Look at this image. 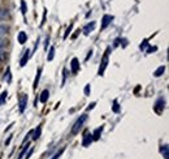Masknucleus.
I'll return each instance as SVG.
<instances>
[{
	"label": "nucleus",
	"mask_w": 169,
	"mask_h": 159,
	"mask_svg": "<svg viewBox=\"0 0 169 159\" xmlns=\"http://www.w3.org/2000/svg\"><path fill=\"white\" fill-rule=\"evenodd\" d=\"M107 65H108V51L103 56V60H102V67L99 68V72H98L99 76H103L104 74V71H105V68H107Z\"/></svg>",
	"instance_id": "obj_2"
},
{
	"label": "nucleus",
	"mask_w": 169,
	"mask_h": 159,
	"mask_svg": "<svg viewBox=\"0 0 169 159\" xmlns=\"http://www.w3.org/2000/svg\"><path fill=\"white\" fill-rule=\"evenodd\" d=\"M7 46H8V41H5V39H3V38H0V50H4Z\"/></svg>",
	"instance_id": "obj_21"
},
{
	"label": "nucleus",
	"mask_w": 169,
	"mask_h": 159,
	"mask_svg": "<svg viewBox=\"0 0 169 159\" xmlns=\"http://www.w3.org/2000/svg\"><path fill=\"white\" fill-rule=\"evenodd\" d=\"M113 111L114 112H119L120 111V106H119V103H117V101H114V103H113Z\"/></svg>",
	"instance_id": "obj_27"
},
{
	"label": "nucleus",
	"mask_w": 169,
	"mask_h": 159,
	"mask_svg": "<svg viewBox=\"0 0 169 159\" xmlns=\"http://www.w3.org/2000/svg\"><path fill=\"white\" fill-rule=\"evenodd\" d=\"M90 91H91L90 85H86V88H84V95H90Z\"/></svg>",
	"instance_id": "obj_28"
},
{
	"label": "nucleus",
	"mask_w": 169,
	"mask_h": 159,
	"mask_svg": "<svg viewBox=\"0 0 169 159\" xmlns=\"http://www.w3.org/2000/svg\"><path fill=\"white\" fill-rule=\"evenodd\" d=\"M40 73H42V68H39L38 72H37V76H35V81H34V89L38 86V82L40 80Z\"/></svg>",
	"instance_id": "obj_15"
},
{
	"label": "nucleus",
	"mask_w": 169,
	"mask_h": 159,
	"mask_svg": "<svg viewBox=\"0 0 169 159\" xmlns=\"http://www.w3.org/2000/svg\"><path fill=\"white\" fill-rule=\"evenodd\" d=\"M62 153H64V149H61V150H60V151H57L56 154L53 155V157L51 158V159H60V157H61V154H62Z\"/></svg>",
	"instance_id": "obj_23"
},
{
	"label": "nucleus",
	"mask_w": 169,
	"mask_h": 159,
	"mask_svg": "<svg viewBox=\"0 0 169 159\" xmlns=\"http://www.w3.org/2000/svg\"><path fill=\"white\" fill-rule=\"evenodd\" d=\"M70 71L72 73H77L78 71H80V61H78L77 58H73L72 59V63H70Z\"/></svg>",
	"instance_id": "obj_6"
},
{
	"label": "nucleus",
	"mask_w": 169,
	"mask_h": 159,
	"mask_svg": "<svg viewBox=\"0 0 169 159\" xmlns=\"http://www.w3.org/2000/svg\"><path fill=\"white\" fill-rule=\"evenodd\" d=\"M86 121H87V115H82L80 119L77 120V121L74 123L73 128H72V134H77V133H80V130L82 129L83 124H84Z\"/></svg>",
	"instance_id": "obj_1"
},
{
	"label": "nucleus",
	"mask_w": 169,
	"mask_h": 159,
	"mask_svg": "<svg viewBox=\"0 0 169 159\" xmlns=\"http://www.w3.org/2000/svg\"><path fill=\"white\" fill-rule=\"evenodd\" d=\"M21 9H22V14L25 16V14H26V11H28V8H26V3H25V0H21Z\"/></svg>",
	"instance_id": "obj_22"
},
{
	"label": "nucleus",
	"mask_w": 169,
	"mask_h": 159,
	"mask_svg": "<svg viewBox=\"0 0 169 159\" xmlns=\"http://www.w3.org/2000/svg\"><path fill=\"white\" fill-rule=\"evenodd\" d=\"M95 26H96V22H95V21H91V22H90V24H87V25H86V26H84V28L82 29L83 34H84V35H89L91 31H94Z\"/></svg>",
	"instance_id": "obj_4"
},
{
	"label": "nucleus",
	"mask_w": 169,
	"mask_h": 159,
	"mask_svg": "<svg viewBox=\"0 0 169 159\" xmlns=\"http://www.w3.org/2000/svg\"><path fill=\"white\" fill-rule=\"evenodd\" d=\"M102 130H103V127H100V128H98L94 133H92V138L94 140H98L99 137H100V134H102Z\"/></svg>",
	"instance_id": "obj_14"
},
{
	"label": "nucleus",
	"mask_w": 169,
	"mask_h": 159,
	"mask_svg": "<svg viewBox=\"0 0 169 159\" xmlns=\"http://www.w3.org/2000/svg\"><path fill=\"white\" fill-rule=\"evenodd\" d=\"M11 68H7V71H5V74H4V80L7 81V82H11Z\"/></svg>",
	"instance_id": "obj_17"
},
{
	"label": "nucleus",
	"mask_w": 169,
	"mask_h": 159,
	"mask_svg": "<svg viewBox=\"0 0 169 159\" xmlns=\"http://www.w3.org/2000/svg\"><path fill=\"white\" fill-rule=\"evenodd\" d=\"M94 106H95V103H91V106H89V107H87V110H91V108H94Z\"/></svg>",
	"instance_id": "obj_31"
},
{
	"label": "nucleus",
	"mask_w": 169,
	"mask_h": 159,
	"mask_svg": "<svg viewBox=\"0 0 169 159\" xmlns=\"http://www.w3.org/2000/svg\"><path fill=\"white\" fill-rule=\"evenodd\" d=\"M7 91H3L1 95H0V106H3V104L5 103V99H7Z\"/></svg>",
	"instance_id": "obj_19"
},
{
	"label": "nucleus",
	"mask_w": 169,
	"mask_h": 159,
	"mask_svg": "<svg viewBox=\"0 0 169 159\" xmlns=\"http://www.w3.org/2000/svg\"><path fill=\"white\" fill-rule=\"evenodd\" d=\"M164 71H165V67H164V65H161V67H159L158 69L155 71V77H160L163 73H164Z\"/></svg>",
	"instance_id": "obj_16"
},
{
	"label": "nucleus",
	"mask_w": 169,
	"mask_h": 159,
	"mask_svg": "<svg viewBox=\"0 0 169 159\" xmlns=\"http://www.w3.org/2000/svg\"><path fill=\"white\" fill-rule=\"evenodd\" d=\"M30 148V143H28V145H25V148L22 149V151L20 153V157H18V159H22L23 157H25V154L28 153V149Z\"/></svg>",
	"instance_id": "obj_18"
},
{
	"label": "nucleus",
	"mask_w": 169,
	"mask_h": 159,
	"mask_svg": "<svg viewBox=\"0 0 169 159\" xmlns=\"http://www.w3.org/2000/svg\"><path fill=\"white\" fill-rule=\"evenodd\" d=\"M30 55H31V51H30V50H26L25 53H23V56H22V59H21V61H20V65H21V67H25V65H26V63H28L29 59H30Z\"/></svg>",
	"instance_id": "obj_7"
},
{
	"label": "nucleus",
	"mask_w": 169,
	"mask_h": 159,
	"mask_svg": "<svg viewBox=\"0 0 169 159\" xmlns=\"http://www.w3.org/2000/svg\"><path fill=\"white\" fill-rule=\"evenodd\" d=\"M72 29H73V25H70L68 29H66V31H65V34H64V38H68V35L70 34V31H72Z\"/></svg>",
	"instance_id": "obj_26"
},
{
	"label": "nucleus",
	"mask_w": 169,
	"mask_h": 159,
	"mask_svg": "<svg viewBox=\"0 0 169 159\" xmlns=\"http://www.w3.org/2000/svg\"><path fill=\"white\" fill-rule=\"evenodd\" d=\"M33 151H34V149H30V151H29V153H26L25 158H26V159H29V158H30V155L33 154Z\"/></svg>",
	"instance_id": "obj_29"
},
{
	"label": "nucleus",
	"mask_w": 169,
	"mask_h": 159,
	"mask_svg": "<svg viewBox=\"0 0 169 159\" xmlns=\"http://www.w3.org/2000/svg\"><path fill=\"white\" fill-rule=\"evenodd\" d=\"M48 98H50V91L48 90H43L40 94V98H39V101L42 102V103H46V102L48 101Z\"/></svg>",
	"instance_id": "obj_11"
},
{
	"label": "nucleus",
	"mask_w": 169,
	"mask_h": 159,
	"mask_svg": "<svg viewBox=\"0 0 169 159\" xmlns=\"http://www.w3.org/2000/svg\"><path fill=\"white\" fill-rule=\"evenodd\" d=\"M94 141V138H92V133H87L86 136H84V138L82 141V145L83 146H90V143Z\"/></svg>",
	"instance_id": "obj_9"
},
{
	"label": "nucleus",
	"mask_w": 169,
	"mask_h": 159,
	"mask_svg": "<svg viewBox=\"0 0 169 159\" xmlns=\"http://www.w3.org/2000/svg\"><path fill=\"white\" fill-rule=\"evenodd\" d=\"M5 56H7V55H5V52H4V51H3V50H0V64H1V63L5 60Z\"/></svg>",
	"instance_id": "obj_25"
},
{
	"label": "nucleus",
	"mask_w": 169,
	"mask_h": 159,
	"mask_svg": "<svg viewBox=\"0 0 169 159\" xmlns=\"http://www.w3.org/2000/svg\"><path fill=\"white\" fill-rule=\"evenodd\" d=\"M26 104H28V95H22V97H20L18 99V108H20V112H23L26 108Z\"/></svg>",
	"instance_id": "obj_3"
},
{
	"label": "nucleus",
	"mask_w": 169,
	"mask_h": 159,
	"mask_svg": "<svg viewBox=\"0 0 169 159\" xmlns=\"http://www.w3.org/2000/svg\"><path fill=\"white\" fill-rule=\"evenodd\" d=\"M11 140H12V136H9V138H8L7 141H5V146H7V145H9V142H11Z\"/></svg>",
	"instance_id": "obj_30"
},
{
	"label": "nucleus",
	"mask_w": 169,
	"mask_h": 159,
	"mask_svg": "<svg viewBox=\"0 0 169 159\" xmlns=\"http://www.w3.org/2000/svg\"><path fill=\"white\" fill-rule=\"evenodd\" d=\"M53 58H55V47H51L50 48V52H48V56H47V60L48 61H51V60H53Z\"/></svg>",
	"instance_id": "obj_13"
},
{
	"label": "nucleus",
	"mask_w": 169,
	"mask_h": 159,
	"mask_svg": "<svg viewBox=\"0 0 169 159\" xmlns=\"http://www.w3.org/2000/svg\"><path fill=\"white\" fill-rule=\"evenodd\" d=\"M7 12H5L4 9H0V21H3V20H4L5 19V17H7Z\"/></svg>",
	"instance_id": "obj_24"
},
{
	"label": "nucleus",
	"mask_w": 169,
	"mask_h": 159,
	"mask_svg": "<svg viewBox=\"0 0 169 159\" xmlns=\"http://www.w3.org/2000/svg\"><path fill=\"white\" fill-rule=\"evenodd\" d=\"M9 29H11V26L8 25V24H0V38L7 35L8 33H9Z\"/></svg>",
	"instance_id": "obj_8"
},
{
	"label": "nucleus",
	"mask_w": 169,
	"mask_h": 159,
	"mask_svg": "<svg viewBox=\"0 0 169 159\" xmlns=\"http://www.w3.org/2000/svg\"><path fill=\"white\" fill-rule=\"evenodd\" d=\"M161 154H163V157H164L165 159H168V145H164L161 148Z\"/></svg>",
	"instance_id": "obj_20"
},
{
	"label": "nucleus",
	"mask_w": 169,
	"mask_h": 159,
	"mask_svg": "<svg viewBox=\"0 0 169 159\" xmlns=\"http://www.w3.org/2000/svg\"><path fill=\"white\" fill-rule=\"evenodd\" d=\"M17 39H18L20 44L26 43V41H28V34H26L25 31H20V33H18V35H17Z\"/></svg>",
	"instance_id": "obj_10"
},
{
	"label": "nucleus",
	"mask_w": 169,
	"mask_h": 159,
	"mask_svg": "<svg viewBox=\"0 0 169 159\" xmlns=\"http://www.w3.org/2000/svg\"><path fill=\"white\" fill-rule=\"evenodd\" d=\"M42 133V125H39L35 130H33V140H38Z\"/></svg>",
	"instance_id": "obj_12"
},
{
	"label": "nucleus",
	"mask_w": 169,
	"mask_h": 159,
	"mask_svg": "<svg viewBox=\"0 0 169 159\" xmlns=\"http://www.w3.org/2000/svg\"><path fill=\"white\" fill-rule=\"evenodd\" d=\"M112 20H113V16H111V14H104L103 20H102V30H104L107 28V26L112 22Z\"/></svg>",
	"instance_id": "obj_5"
}]
</instances>
